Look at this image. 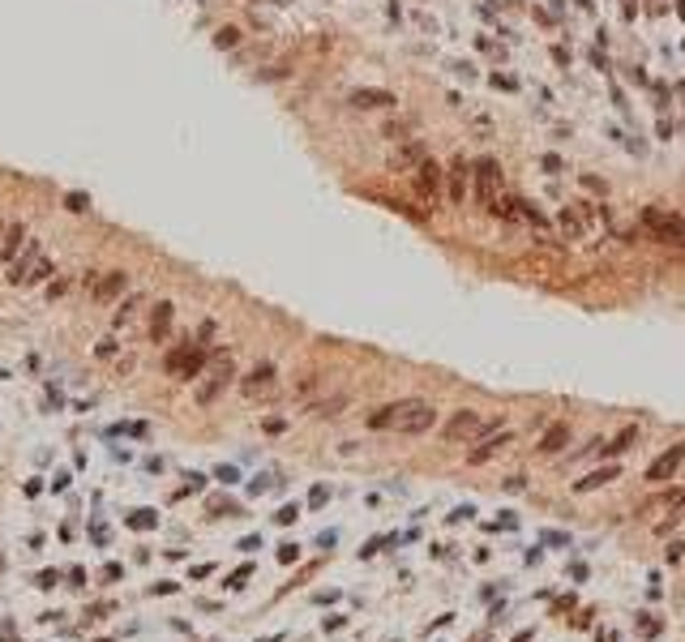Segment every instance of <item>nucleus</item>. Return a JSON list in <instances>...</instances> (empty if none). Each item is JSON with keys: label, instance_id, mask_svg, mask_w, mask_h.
I'll list each match as a JSON object with an SVG mask.
<instances>
[{"label": "nucleus", "instance_id": "obj_1", "mask_svg": "<svg viewBox=\"0 0 685 642\" xmlns=\"http://www.w3.org/2000/svg\"><path fill=\"white\" fill-rule=\"evenodd\" d=\"M236 377V355L232 351H219L215 360H206V372H201V386H197V403L210 407Z\"/></svg>", "mask_w": 685, "mask_h": 642}, {"label": "nucleus", "instance_id": "obj_2", "mask_svg": "<svg viewBox=\"0 0 685 642\" xmlns=\"http://www.w3.org/2000/svg\"><path fill=\"white\" fill-rule=\"evenodd\" d=\"M639 223H643V232H647L651 240L685 248V219H681V214H672V210H660V206H647V210L639 214Z\"/></svg>", "mask_w": 685, "mask_h": 642}, {"label": "nucleus", "instance_id": "obj_3", "mask_svg": "<svg viewBox=\"0 0 685 642\" xmlns=\"http://www.w3.org/2000/svg\"><path fill=\"white\" fill-rule=\"evenodd\" d=\"M471 184H476V206L484 210V214H493V206H497V189H501V163L497 158H476L471 163Z\"/></svg>", "mask_w": 685, "mask_h": 642}, {"label": "nucleus", "instance_id": "obj_4", "mask_svg": "<svg viewBox=\"0 0 685 642\" xmlns=\"http://www.w3.org/2000/svg\"><path fill=\"white\" fill-rule=\"evenodd\" d=\"M411 184H415V197L420 201H425L429 210H437L441 206V193H446V168L433 163V158H425V163L411 172Z\"/></svg>", "mask_w": 685, "mask_h": 642}, {"label": "nucleus", "instance_id": "obj_5", "mask_svg": "<svg viewBox=\"0 0 685 642\" xmlns=\"http://www.w3.org/2000/svg\"><path fill=\"white\" fill-rule=\"evenodd\" d=\"M489 433H493V424H484L480 411H458V415L446 424V433H441V437H446L450 446H463V441H467V446H476V441L489 437Z\"/></svg>", "mask_w": 685, "mask_h": 642}, {"label": "nucleus", "instance_id": "obj_6", "mask_svg": "<svg viewBox=\"0 0 685 642\" xmlns=\"http://www.w3.org/2000/svg\"><path fill=\"white\" fill-rule=\"evenodd\" d=\"M275 390H279V368L275 364H257V368H249L240 377V394L249 403H266Z\"/></svg>", "mask_w": 685, "mask_h": 642}, {"label": "nucleus", "instance_id": "obj_7", "mask_svg": "<svg viewBox=\"0 0 685 642\" xmlns=\"http://www.w3.org/2000/svg\"><path fill=\"white\" fill-rule=\"evenodd\" d=\"M201 368H206V355H201L193 343H180V347L168 355V377H176V382H193Z\"/></svg>", "mask_w": 685, "mask_h": 642}, {"label": "nucleus", "instance_id": "obj_8", "mask_svg": "<svg viewBox=\"0 0 685 642\" xmlns=\"http://www.w3.org/2000/svg\"><path fill=\"white\" fill-rule=\"evenodd\" d=\"M411 407H415V398H398V403H386L377 411H368V428H373V433H398V424H403V415Z\"/></svg>", "mask_w": 685, "mask_h": 642}, {"label": "nucleus", "instance_id": "obj_9", "mask_svg": "<svg viewBox=\"0 0 685 642\" xmlns=\"http://www.w3.org/2000/svg\"><path fill=\"white\" fill-rule=\"evenodd\" d=\"M86 291L94 304H112L120 291H125V270H103V275H90L86 279Z\"/></svg>", "mask_w": 685, "mask_h": 642}, {"label": "nucleus", "instance_id": "obj_10", "mask_svg": "<svg viewBox=\"0 0 685 642\" xmlns=\"http://www.w3.org/2000/svg\"><path fill=\"white\" fill-rule=\"evenodd\" d=\"M510 446H514V433H510V428H501V433H489V437L476 441V450H467V462H471V467H484L489 458H497V454L510 450Z\"/></svg>", "mask_w": 685, "mask_h": 642}, {"label": "nucleus", "instance_id": "obj_11", "mask_svg": "<svg viewBox=\"0 0 685 642\" xmlns=\"http://www.w3.org/2000/svg\"><path fill=\"white\" fill-rule=\"evenodd\" d=\"M681 462H685V446H668V450H664V454H660V458L647 467V475H643V479H647V484H668V479L677 475V467H681Z\"/></svg>", "mask_w": 685, "mask_h": 642}, {"label": "nucleus", "instance_id": "obj_12", "mask_svg": "<svg viewBox=\"0 0 685 642\" xmlns=\"http://www.w3.org/2000/svg\"><path fill=\"white\" fill-rule=\"evenodd\" d=\"M437 424V407L433 403H425V398H415V407L403 415V424H398V433H407V437H420V433H429V428Z\"/></svg>", "mask_w": 685, "mask_h": 642}, {"label": "nucleus", "instance_id": "obj_13", "mask_svg": "<svg viewBox=\"0 0 685 642\" xmlns=\"http://www.w3.org/2000/svg\"><path fill=\"white\" fill-rule=\"evenodd\" d=\"M356 112H382V107H398V99L390 94V90H377V86H360V90H351V99H347Z\"/></svg>", "mask_w": 685, "mask_h": 642}, {"label": "nucleus", "instance_id": "obj_14", "mask_svg": "<svg viewBox=\"0 0 685 642\" xmlns=\"http://www.w3.org/2000/svg\"><path fill=\"white\" fill-rule=\"evenodd\" d=\"M425 158H429V146L420 141V137H411V141H403V146L390 154V168H394V172H415Z\"/></svg>", "mask_w": 685, "mask_h": 642}, {"label": "nucleus", "instance_id": "obj_15", "mask_svg": "<svg viewBox=\"0 0 685 642\" xmlns=\"http://www.w3.org/2000/svg\"><path fill=\"white\" fill-rule=\"evenodd\" d=\"M172 321H176V304H154L150 308V326H146V334H150V343H168L172 339Z\"/></svg>", "mask_w": 685, "mask_h": 642}, {"label": "nucleus", "instance_id": "obj_16", "mask_svg": "<svg viewBox=\"0 0 685 642\" xmlns=\"http://www.w3.org/2000/svg\"><path fill=\"white\" fill-rule=\"evenodd\" d=\"M446 180H450V201H454V206H463V201H467V180H471V163H467L463 154H458L454 163L446 168Z\"/></svg>", "mask_w": 685, "mask_h": 642}, {"label": "nucleus", "instance_id": "obj_17", "mask_svg": "<svg viewBox=\"0 0 685 642\" xmlns=\"http://www.w3.org/2000/svg\"><path fill=\"white\" fill-rule=\"evenodd\" d=\"M565 446H570V424H548V428H544V437H540V446H536V450H540L544 458H553V454H561Z\"/></svg>", "mask_w": 685, "mask_h": 642}, {"label": "nucleus", "instance_id": "obj_18", "mask_svg": "<svg viewBox=\"0 0 685 642\" xmlns=\"http://www.w3.org/2000/svg\"><path fill=\"white\" fill-rule=\"evenodd\" d=\"M347 403H351L347 394H330V398H313L304 411H308V415H318V420H334V415L347 411Z\"/></svg>", "mask_w": 685, "mask_h": 642}, {"label": "nucleus", "instance_id": "obj_19", "mask_svg": "<svg viewBox=\"0 0 685 642\" xmlns=\"http://www.w3.org/2000/svg\"><path fill=\"white\" fill-rule=\"evenodd\" d=\"M621 475V467L617 462H608V467H600V471H591V475H583L574 484V493H591V489H604V484H612V479Z\"/></svg>", "mask_w": 685, "mask_h": 642}, {"label": "nucleus", "instance_id": "obj_20", "mask_svg": "<svg viewBox=\"0 0 685 642\" xmlns=\"http://www.w3.org/2000/svg\"><path fill=\"white\" fill-rule=\"evenodd\" d=\"M22 244H26V227L22 223H9V232L0 236V257H5V265L22 253Z\"/></svg>", "mask_w": 685, "mask_h": 642}, {"label": "nucleus", "instance_id": "obj_21", "mask_svg": "<svg viewBox=\"0 0 685 642\" xmlns=\"http://www.w3.org/2000/svg\"><path fill=\"white\" fill-rule=\"evenodd\" d=\"M318 390H322V372H304V377L296 382V390H291V398H296L300 407H308Z\"/></svg>", "mask_w": 685, "mask_h": 642}, {"label": "nucleus", "instance_id": "obj_22", "mask_svg": "<svg viewBox=\"0 0 685 642\" xmlns=\"http://www.w3.org/2000/svg\"><path fill=\"white\" fill-rule=\"evenodd\" d=\"M142 308H146V300H142V296H129V300L120 304V313H116V330H125V326H133V321L142 317Z\"/></svg>", "mask_w": 685, "mask_h": 642}, {"label": "nucleus", "instance_id": "obj_23", "mask_svg": "<svg viewBox=\"0 0 685 642\" xmlns=\"http://www.w3.org/2000/svg\"><path fill=\"white\" fill-rule=\"evenodd\" d=\"M634 441H639V428H634V424H625L621 433L612 437V446H604V454H608V458H617V454H625V450L634 446Z\"/></svg>", "mask_w": 685, "mask_h": 642}, {"label": "nucleus", "instance_id": "obj_24", "mask_svg": "<svg viewBox=\"0 0 685 642\" xmlns=\"http://www.w3.org/2000/svg\"><path fill=\"white\" fill-rule=\"evenodd\" d=\"M94 355H99V360H116V355H120V343H116V334H108V339H103V343L94 347Z\"/></svg>", "mask_w": 685, "mask_h": 642}, {"label": "nucleus", "instance_id": "obj_25", "mask_svg": "<svg viewBox=\"0 0 685 642\" xmlns=\"http://www.w3.org/2000/svg\"><path fill=\"white\" fill-rule=\"evenodd\" d=\"M561 232H565L570 240H583V223H578V219H574V214H570V210L561 214Z\"/></svg>", "mask_w": 685, "mask_h": 642}, {"label": "nucleus", "instance_id": "obj_26", "mask_svg": "<svg viewBox=\"0 0 685 642\" xmlns=\"http://www.w3.org/2000/svg\"><path fill=\"white\" fill-rule=\"evenodd\" d=\"M236 43H240V30H236V26H223V30L215 34V47H236Z\"/></svg>", "mask_w": 685, "mask_h": 642}, {"label": "nucleus", "instance_id": "obj_27", "mask_svg": "<svg viewBox=\"0 0 685 642\" xmlns=\"http://www.w3.org/2000/svg\"><path fill=\"white\" fill-rule=\"evenodd\" d=\"M47 275H51V261H47V257H39V261H34V270H30V279H26V283H39V279H47Z\"/></svg>", "mask_w": 685, "mask_h": 642}, {"label": "nucleus", "instance_id": "obj_28", "mask_svg": "<svg viewBox=\"0 0 685 642\" xmlns=\"http://www.w3.org/2000/svg\"><path fill=\"white\" fill-rule=\"evenodd\" d=\"M159 518H154L150 510H137V514H129V527H154Z\"/></svg>", "mask_w": 685, "mask_h": 642}, {"label": "nucleus", "instance_id": "obj_29", "mask_svg": "<svg viewBox=\"0 0 685 642\" xmlns=\"http://www.w3.org/2000/svg\"><path fill=\"white\" fill-rule=\"evenodd\" d=\"M65 206H69V210H77V214H82V210H90V206H86V197H82V193H69V197H65Z\"/></svg>", "mask_w": 685, "mask_h": 642}, {"label": "nucleus", "instance_id": "obj_30", "mask_svg": "<svg viewBox=\"0 0 685 642\" xmlns=\"http://www.w3.org/2000/svg\"><path fill=\"white\" fill-rule=\"evenodd\" d=\"M296 557H300V548H296V544H283V548H279V561H287V565H291Z\"/></svg>", "mask_w": 685, "mask_h": 642}, {"label": "nucleus", "instance_id": "obj_31", "mask_svg": "<svg viewBox=\"0 0 685 642\" xmlns=\"http://www.w3.org/2000/svg\"><path fill=\"white\" fill-rule=\"evenodd\" d=\"M275 518H279V522H296V505H283V510H279Z\"/></svg>", "mask_w": 685, "mask_h": 642}, {"label": "nucleus", "instance_id": "obj_32", "mask_svg": "<svg viewBox=\"0 0 685 642\" xmlns=\"http://www.w3.org/2000/svg\"><path fill=\"white\" fill-rule=\"evenodd\" d=\"M249 574H253V565H249V569H236V574H232V582H227V586H244V578H249Z\"/></svg>", "mask_w": 685, "mask_h": 642}, {"label": "nucleus", "instance_id": "obj_33", "mask_svg": "<svg viewBox=\"0 0 685 642\" xmlns=\"http://www.w3.org/2000/svg\"><path fill=\"white\" fill-rule=\"evenodd\" d=\"M34 582H39V586H43V591H47V586H56V574H51V569H47V574H39Z\"/></svg>", "mask_w": 685, "mask_h": 642}]
</instances>
